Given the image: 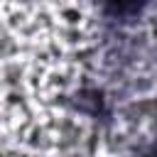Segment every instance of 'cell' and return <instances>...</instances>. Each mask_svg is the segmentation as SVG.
<instances>
[{"label": "cell", "instance_id": "1", "mask_svg": "<svg viewBox=\"0 0 157 157\" xmlns=\"http://www.w3.org/2000/svg\"><path fill=\"white\" fill-rule=\"evenodd\" d=\"M147 157H157V145H155V147H152V152H150V155H147Z\"/></svg>", "mask_w": 157, "mask_h": 157}]
</instances>
